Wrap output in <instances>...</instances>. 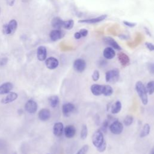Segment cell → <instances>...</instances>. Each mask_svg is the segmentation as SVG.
Masks as SVG:
<instances>
[{
  "instance_id": "16",
  "label": "cell",
  "mask_w": 154,
  "mask_h": 154,
  "mask_svg": "<svg viewBox=\"0 0 154 154\" xmlns=\"http://www.w3.org/2000/svg\"><path fill=\"white\" fill-rule=\"evenodd\" d=\"M17 94L15 92H10L7 93V95L3 97L1 100V102L4 104H7L14 101L17 98Z\"/></svg>"
},
{
  "instance_id": "23",
  "label": "cell",
  "mask_w": 154,
  "mask_h": 154,
  "mask_svg": "<svg viewBox=\"0 0 154 154\" xmlns=\"http://www.w3.org/2000/svg\"><path fill=\"white\" fill-rule=\"evenodd\" d=\"M48 101L50 106L52 108H56L60 102L59 97L57 95H52L50 96L48 99Z\"/></svg>"
},
{
  "instance_id": "42",
  "label": "cell",
  "mask_w": 154,
  "mask_h": 154,
  "mask_svg": "<svg viewBox=\"0 0 154 154\" xmlns=\"http://www.w3.org/2000/svg\"><path fill=\"white\" fill-rule=\"evenodd\" d=\"M14 1H15V0H7L8 4L9 5H10V6H12V5L14 4Z\"/></svg>"
},
{
  "instance_id": "44",
  "label": "cell",
  "mask_w": 154,
  "mask_h": 154,
  "mask_svg": "<svg viewBox=\"0 0 154 154\" xmlns=\"http://www.w3.org/2000/svg\"><path fill=\"white\" fill-rule=\"evenodd\" d=\"M0 13H1V10H0Z\"/></svg>"
},
{
  "instance_id": "35",
  "label": "cell",
  "mask_w": 154,
  "mask_h": 154,
  "mask_svg": "<svg viewBox=\"0 0 154 154\" xmlns=\"http://www.w3.org/2000/svg\"><path fill=\"white\" fill-rule=\"evenodd\" d=\"M106 141H105L101 146H100L99 147L97 148V150L98 152L101 153V152H103L106 150Z\"/></svg>"
},
{
  "instance_id": "30",
  "label": "cell",
  "mask_w": 154,
  "mask_h": 154,
  "mask_svg": "<svg viewBox=\"0 0 154 154\" xmlns=\"http://www.w3.org/2000/svg\"><path fill=\"white\" fill-rule=\"evenodd\" d=\"M133 121H134V117L132 116L128 115L125 117L123 120V124L126 126H129L132 124Z\"/></svg>"
},
{
  "instance_id": "36",
  "label": "cell",
  "mask_w": 154,
  "mask_h": 154,
  "mask_svg": "<svg viewBox=\"0 0 154 154\" xmlns=\"http://www.w3.org/2000/svg\"><path fill=\"white\" fill-rule=\"evenodd\" d=\"M147 70L151 74H154V63H150L147 64Z\"/></svg>"
},
{
  "instance_id": "29",
  "label": "cell",
  "mask_w": 154,
  "mask_h": 154,
  "mask_svg": "<svg viewBox=\"0 0 154 154\" xmlns=\"http://www.w3.org/2000/svg\"><path fill=\"white\" fill-rule=\"evenodd\" d=\"M8 25L11 30V34L13 33L16 28H17V21L14 19H13V20H11L9 23H8Z\"/></svg>"
},
{
  "instance_id": "38",
  "label": "cell",
  "mask_w": 154,
  "mask_h": 154,
  "mask_svg": "<svg viewBox=\"0 0 154 154\" xmlns=\"http://www.w3.org/2000/svg\"><path fill=\"white\" fill-rule=\"evenodd\" d=\"M79 32L80 33L82 37H85L88 34V31L85 29H82L79 31Z\"/></svg>"
},
{
  "instance_id": "11",
  "label": "cell",
  "mask_w": 154,
  "mask_h": 154,
  "mask_svg": "<svg viewBox=\"0 0 154 154\" xmlns=\"http://www.w3.org/2000/svg\"><path fill=\"white\" fill-rule=\"evenodd\" d=\"M64 125L61 122H57L53 126V133L56 137H60L64 133Z\"/></svg>"
},
{
  "instance_id": "18",
  "label": "cell",
  "mask_w": 154,
  "mask_h": 154,
  "mask_svg": "<svg viewBox=\"0 0 154 154\" xmlns=\"http://www.w3.org/2000/svg\"><path fill=\"white\" fill-rule=\"evenodd\" d=\"M103 55L106 59L111 60L115 57L116 52L112 48L106 47L103 51Z\"/></svg>"
},
{
  "instance_id": "9",
  "label": "cell",
  "mask_w": 154,
  "mask_h": 154,
  "mask_svg": "<svg viewBox=\"0 0 154 154\" xmlns=\"http://www.w3.org/2000/svg\"><path fill=\"white\" fill-rule=\"evenodd\" d=\"M76 128L73 125H69L64 128V134L66 138H72L76 134Z\"/></svg>"
},
{
  "instance_id": "21",
  "label": "cell",
  "mask_w": 154,
  "mask_h": 154,
  "mask_svg": "<svg viewBox=\"0 0 154 154\" xmlns=\"http://www.w3.org/2000/svg\"><path fill=\"white\" fill-rule=\"evenodd\" d=\"M63 20L59 17H55L52 19L51 21V25L55 29H60L63 28Z\"/></svg>"
},
{
  "instance_id": "41",
  "label": "cell",
  "mask_w": 154,
  "mask_h": 154,
  "mask_svg": "<svg viewBox=\"0 0 154 154\" xmlns=\"http://www.w3.org/2000/svg\"><path fill=\"white\" fill-rule=\"evenodd\" d=\"M74 37H75V38L76 39H79V38H81L82 37V36L81 35V34H80V33L79 32V31L75 33Z\"/></svg>"
},
{
  "instance_id": "22",
  "label": "cell",
  "mask_w": 154,
  "mask_h": 154,
  "mask_svg": "<svg viewBox=\"0 0 154 154\" xmlns=\"http://www.w3.org/2000/svg\"><path fill=\"white\" fill-rule=\"evenodd\" d=\"M122 107V105L121 102L119 100H117L111 105V113L113 114H118L121 111Z\"/></svg>"
},
{
  "instance_id": "26",
  "label": "cell",
  "mask_w": 154,
  "mask_h": 154,
  "mask_svg": "<svg viewBox=\"0 0 154 154\" xmlns=\"http://www.w3.org/2000/svg\"><path fill=\"white\" fill-rule=\"evenodd\" d=\"M147 94H152L154 93V81H150L147 82L145 86Z\"/></svg>"
},
{
  "instance_id": "28",
  "label": "cell",
  "mask_w": 154,
  "mask_h": 154,
  "mask_svg": "<svg viewBox=\"0 0 154 154\" xmlns=\"http://www.w3.org/2000/svg\"><path fill=\"white\" fill-rule=\"evenodd\" d=\"M88 135V128L86 125H83L81 128V133H80V137L82 140L86 139Z\"/></svg>"
},
{
  "instance_id": "40",
  "label": "cell",
  "mask_w": 154,
  "mask_h": 154,
  "mask_svg": "<svg viewBox=\"0 0 154 154\" xmlns=\"http://www.w3.org/2000/svg\"><path fill=\"white\" fill-rule=\"evenodd\" d=\"M123 23H125V25L130 26V27H133L136 25L135 23H132V22H127V21H123Z\"/></svg>"
},
{
  "instance_id": "43",
  "label": "cell",
  "mask_w": 154,
  "mask_h": 154,
  "mask_svg": "<svg viewBox=\"0 0 154 154\" xmlns=\"http://www.w3.org/2000/svg\"><path fill=\"white\" fill-rule=\"evenodd\" d=\"M150 154H154V148L152 150V151L150 152Z\"/></svg>"
},
{
  "instance_id": "19",
  "label": "cell",
  "mask_w": 154,
  "mask_h": 154,
  "mask_svg": "<svg viewBox=\"0 0 154 154\" xmlns=\"http://www.w3.org/2000/svg\"><path fill=\"white\" fill-rule=\"evenodd\" d=\"M49 36L52 41H57L63 37V34L60 29H55L51 32Z\"/></svg>"
},
{
  "instance_id": "5",
  "label": "cell",
  "mask_w": 154,
  "mask_h": 154,
  "mask_svg": "<svg viewBox=\"0 0 154 154\" xmlns=\"http://www.w3.org/2000/svg\"><path fill=\"white\" fill-rule=\"evenodd\" d=\"M86 66L85 61L82 58L76 59L73 64L74 70L78 73L83 72L86 68Z\"/></svg>"
},
{
  "instance_id": "13",
  "label": "cell",
  "mask_w": 154,
  "mask_h": 154,
  "mask_svg": "<svg viewBox=\"0 0 154 154\" xmlns=\"http://www.w3.org/2000/svg\"><path fill=\"white\" fill-rule=\"evenodd\" d=\"M13 88V85L11 82H6L0 85V94H5L10 93Z\"/></svg>"
},
{
  "instance_id": "2",
  "label": "cell",
  "mask_w": 154,
  "mask_h": 154,
  "mask_svg": "<svg viewBox=\"0 0 154 154\" xmlns=\"http://www.w3.org/2000/svg\"><path fill=\"white\" fill-rule=\"evenodd\" d=\"M120 78V71L118 69H113L105 73V81L108 83H116Z\"/></svg>"
},
{
  "instance_id": "25",
  "label": "cell",
  "mask_w": 154,
  "mask_h": 154,
  "mask_svg": "<svg viewBox=\"0 0 154 154\" xmlns=\"http://www.w3.org/2000/svg\"><path fill=\"white\" fill-rule=\"evenodd\" d=\"M113 88L109 85H103V95L105 96H110L113 93Z\"/></svg>"
},
{
  "instance_id": "7",
  "label": "cell",
  "mask_w": 154,
  "mask_h": 154,
  "mask_svg": "<svg viewBox=\"0 0 154 154\" xmlns=\"http://www.w3.org/2000/svg\"><path fill=\"white\" fill-rule=\"evenodd\" d=\"M25 109L28 113H35L37 110V103L34 100H28L25 103Z\"/></svg>"
},
{
  "instance_id": "33",
  "label": "cell",
  "mask_w": 154,
  "mask_h": 154,
  "mask_svg": "<svg viewBox=\"0 0 154 154\" xmlns=\"http://www.w3.org/2000/svg\"><path fill=\"white\" fill-rule=\"evenodd\" d=\"M91 78H92V79L94 81H97L99 80V78H100V73H99V72L97 70H95L93 71V73H92V75H91Z\"/></svg>"
},
{
  "instance_id": "12",
  "label": "cell",
  "mask_w": 154,
  "mask_h": 154,
  "mask_svg": "<svg viewBox=\"0 0 154 154\" xmlns=\"http://www.w3.org/2000/svg\"><path fill=\"white\" fill-rule=\"evenodd\" d=\"M38 119L43 122L47 121L51 117V111L47 108H42L38 113Z\"/></svg>"
},
{
  "instance_id": "31",
  "label": "cell",
  "mask_w": 154,
  "mask_h": 154,
  "mask_svg": "<svg viewBox=\"0 0 154 154\" xmlns=\"http://www.w3.org/2000/svg\"><path fill=\"white\" fill-rule=\"evenodd\" d=\"M109 127V120H105L103 121V122L102 123L101 125V128H100V131L103 132V133H106L107 132V129Z\"/></svg>"
},
{
  "instance_id": "17",
  "label": "cell",
  "mask_w": 154,
  "mask_h": 154,
  "mask_svg": "<svg viewBox=\"0 0 154 154\" xmlns=\"http://www.w3.org/2000/svg\"><path fill=\"white\" fill-rule=\"evenodd\" d=\"M118 59L122 66H126L129 64V57L123 52H120L118 54Z\"/></svg>"
},
{
  "instance_id": "20",
  "label": "cell",
  "mask_w": 154,
  "mask_h": 154,
  "mask_svg": "<svg viewBox=\"0 0 154 154\" xmlns=\"http://www.w3.org/2000/svg\"><path fill=\"white\" fill-rule=\"evenodd\" d=\"M103 41L108 45H110L111 46V48L116 49L117 50H121L122 48L120 46V45L111 37H106L105 38H103Z\"/></svg>"
},
{
  "instance_id": "39",
  "label": "cell",
  "mask_w": 154,
  "mask_h": 154,
  "mask_svg": "<svg viewBox=\"0 0 154 154\" xmlns=\"http://www.w3.org/2000/svg\"><path fill=\"white\" fill-rule=\"evenodd\" d=\"M7 61H8V59L5 57H4V58H2L1 60H0V65L1 66H4V65H5L6 64H7Z\"/></svg>"
},
{
  "instance_id": "4",
  "label": "cell",
  "mask_w": 154,
  "mask_h": 154,
  "mask_svg": "<svg viewBox=\"0 0 154 154\" xmlns=\"http://www.w3.org/2000/svg\"><path fill=\"white\" fill-rule=\"evenodd\" d=\"M109 129L112 134L119 135L122 132L123 130V125L120 121L116 120L109 126Z\"/></svg>"
},
{
  "instance_id": "27",
  "label": "cell",
  "mask_w": 154,
  "mask_h": 154,
  "mask_svg": "<svg viewBox=\"0 0 154 154\" xmlns=\"http://www.w3.org/2000/svg\"><path fill=\"white\" fill-rule=\"evenodd\" d=\"M74 25V22L73 20L70 19L68 20H63V28L67 29H70L73 28Z\"/></svg>"
},
{
  "instance_id": "37",
  "label": "cell",
  "mask_w": 154,
  "mask_h": 154,
  "mask_svg": "<svg viewBox=\"0 0 154 154\" xmlns=\"http://www.w3.org/2000/svg\"><path fill=\"white\" fill-rule=\"evenodd\" d=\"M145 45L147 47V48L150 50V51H154V45L151 43H149V42H146L145 43Z\"/></svg>"
},
{
  "instance_id": "34",
  "label": "cell",
  "mask_w": 154,
  "mask_h": 154,
  "mask_svg": "<svg viewBox=\"0 0 154 154\" xmlns=\"http://www.w3.org/2000/svg\"><path fill=\"white\" fill-rule=\"evenodd\" d=\"M2 32L4 34H11V30L8 25V23H6V24H4L2 26Z\"/></svg>"
},
{
  "instance_id": "3",
  "label": "cell",
  "mask_w": 154,
  "mask_h": 154,
  "mask_svg": "<svg viewBox=\"0 0 154 154\" xmlns=\"http://www.w3.org/2000/svg\"><path fill=\"white\" fill-rule=\"evenodd\" d=\"M91 140L93 144L96 147V149L101 146L105 141L103 137V134L100 129H97L93 133Z\"/></svg>"
},
{
  "instance_id": "32",
  "label": "cell",
  "mask_w": 154,
  "mask_h": 154,
  "mask_svg": "<svg viewBox=\"0 0 154 154\" xmlns=\"http://www.w3.org/2000/svg\"><path fill=\"white\" fill-rule=\"evenodd\" d=\"M89 149V146L87 144L84 145L80 149L78 150V152L75 154H86Z\"/></svg>"
},
{
  "instance_id": "1",
  "label": "cell",
  "mask_w": 154,
  "mask_h": 154,
  "mask_svg": "<svg viewBox=\"0 0 154 154\" xmlns=\"http://www.w3.org/2000/svg\"><path fill=\"white\" fill-rule=\"evenodd\" d=\"M135 90L140 99H141L142 103L144 105H146L148 103V95L145 85L141 81H138L136 82Z\"/></svg>"
},
{
  "instance_id": "24",
  "label": "cell",
  "mask_w": 154,
  "mask_h": 154,
  "mask_svg": "<svg viewBox=\"0 0 154 154\" xmlns=\"http://www.w3.org/2000/svg\"><path fill=\"white\" fill-rule=\"evenodd\" d=\"M150 131V126L149 123H145L141 131L140 136L141 138H144L149 135Z\"/></svg>"
},
{
  "instance_id": "8",
  "label": "cell",
  "mask_w": 154,
  "mask_h": 154,
  "mask_svg": "<svg viewBox=\"0 0 154 154\" xmlns=\"http://www.w3.org/2000/svg\"><path fill=\"white\" fill-rule=\"evenodd\" d=\"M45 64L46 66L47 67V68H48L49 69H56L59 64V62L58 60L55 58V57H49L48 58L46 59L45 60Z\"/></svg>"
},
{
  "instance_id": "14",
  "label": "cell",
  "mask_w": 154,
  "mask_h": 154,
  "mask_svg": "<svg viewBox=\"0 0 154 154\" xmlns=\"http://www.w3.org/2000/svg\"><path fill=\"white\" fill-rule=\"evenodd\" d=\"M107 17V15L106 14H103L101 15L99 17H94V18H91V19H82L81 20H79L78 22L80 23H98L99 22H101L105 19V18Z\"/></svg>"
},
{
  "instance_id": "6",
  "label": "cell",
  "mask_w": 154,
  "mask_h": 154,
  "mask_svg": "<svg viewBox=\"0 0 154 154\" xmlns=\"http://www.w3.org/2000/svg\"><path fill=\"white\" fill-rule=\"evenodd\" d=\"M75 106L72 103H66L62 106V112L64 116L69 117L75 111Z\"/></svg>"
},
{
  "instance_id": "15",
  "label": "cell",
  "mask_w": 154,
  "mask_h": 154,
  "mask_svg": "<svg viewBox=\"0 0 154 154\" xmlns=\"http://www.w3.org/2000/svg\"><path fill=\"white\" fill-rule=\"evenodd\" d=\"M47 56L46 48L45 46H40L37 50V57L39 61H44L46 60Z\"/></svg>"
},
{
  "instance_id": "10",
  "label": "cell",
  "mask_w": 154,
  "mask_h": 154,
  "mask_svg": "<svg viewBox=\"0 0 154 154\" xmlns=\"http://www.w3.org/2000/svg\"><path fill=\"white\" fill-rule=\"evenodd\" d=\"M90 90L91 93L96 96L103 94V85H100L97 84H94L91 85Z\"/></svg>"
}]
</instances>
